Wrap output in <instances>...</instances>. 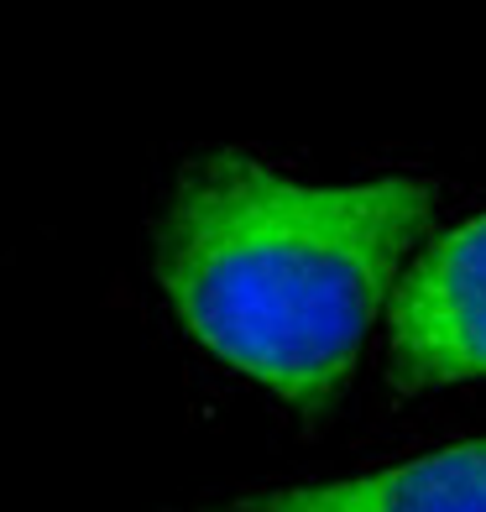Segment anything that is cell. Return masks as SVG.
Returning a JSON list of instances; mask_svg holds the SVG:
<instances>
[{"label":"cell","instance_id":"cell-1","mask_svg":"<svg viewBox=\"0 0 486 512\" xmlns=\"http://www.w3.org/2000/svg\"><path fill=\"white\" fill-rule=\"evenodd\" d=\"M434 194L419 178L314 189L215 152L157 225V283L189 335L298 413H330Z\"/></svg>","mask_w":486,"mask_h":512},{"label":"cell","instance_id":"cell-2","mask_svg":"<svg viewBox=\"0 0 486 512\" xmlns=\"http://www.w3.org/2000/svg\"><path fill=\"white\" fill-rule=\"evenodd\" d=\"M398 387L486 377V215L434 241L403 277L387 324Z\"/></svg>","mask_w":486,"mask_h":512},{"label":"cell","instance_id":"cell-3","mask_svg":"<svg viewBox=\"0 0 486 512\" xmlns=\"http://www.w3.org/2000/svg\"><path fill=\"white\" fill-rule=\"evenodd\" d=\"M199 512H486V439L403 460L377 476L293 486V492H251Z\"/></svg>","mask_w":486,"mask_h":512}]
</instances>
